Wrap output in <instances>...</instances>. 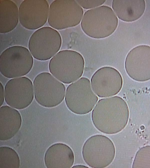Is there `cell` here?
<instances>
[{"label":"cell","instance_id":"cell-1","mask_svg":"<svg viewBox=\"0 0 150 168\" xmlns=\"http://www.w3.org/2000/svg\"><path fill=\"white\" fill-rule=\"evenodd\" d=\"M129 115L126 102L120 97L115 96L100 100L92 111L91 119L98 130L105 134H114L125 127Z\"/></svg>","mask_w":150,"mask_h":168},{"label":"cell","instance_id":"cell-2","mask_svg":"<svg viewBox=\"0 0 150 168\" xmlns=\"http://www.w3.org/2000/svg\"><path fill=\"white\" fill-rule=\"evenodd\" d=\"M117 18L112 9L102 5L86 11L81 22V28L90 37L97 39L108 37L115 31Z\"/></svg>","mask_w":150,"mask_h":168},{"label":"cell","instance_id":"cell-3","mask_svg":"<svg viewBox=\"0 0 150 168\" xmlns=\"http://www.w3.org/2000/svg\"><path fill=\"white\" fill-rule=\"evenodd\" d=\"M85 61L82 55L72 50L58 52L50 60L49 71L56 79L65 84L74 82L82 76Z\"/></svg>","mask_w":150,"mask_h":168},{"label":"cell","instance_id":"cell-4","mask_svg":"<svg viewBox=\"0 0 150 168\" xmlns=\"http://www.w3.org/2000/svg\"><path fill=\"white\" fill-rule=\"evenodd\" d=\"M115 148L112 141L101 134L93 136L84 143L82 155L85 162L94 168H103L109 166L113 160Z\"/></svg>","mask_w":150,"mask_h":168},{"label":"cell","instance_id":"cell-5","mask_svg":"<svg viewBox=\"0 0 150 168\" xmlns=\"http://www.w3.org/2000/svg\"><path fill=\"white\" fill-rule=\"evenodd\" d=\"M26 47L16 45L7 48L0 56V72L4 77L14 78L22 77L32 69L33 59Z\"/></svg>","mask_w":150,"mask_h":168},{"label":"cell","instance_id":"cell-6","mask_svg":"<svg viewBox=\"0 0 150 168\" xmlns=\"http://www.w3.org/2000/svg\"><path fill=\"white\" fill-rule=\"evenodd\" d=\"M89 80L82 77L67 87L65 101L68 109L77 114L83 115L91 111L98 98L93 90Z\"/></svg>","mask_w":150,"mask_h":168},{"label":"cell","instance_id":"cell-7","mask_svg":"<svg viewBox=\"0 0 150 168\" xmlns=\"http://www.w3.org/2000/svg\"><path fill=\"white\" fill-rule=\"evenodd\" d=\"M33 83L35 98L41 106L53 107L63 100L65 86L50 73L43 72L39 73L35 78Z\"/></svg>","mask_w":150,"mask_h":168},{"label":"cell","instance_id":"cell-8","mask_svg":"<svg viewBox=\"0 0 150 168\" xmlns=\"http://www.w3.org/2000/svg\"><path fill=\"white\" fill-rule=\"evenodd\" d=\"M83 15V8L75 0H56L50 4L48 23L52 28L61 30L79 25Z\"/></svg>","mask_w":150,"mask_h":168},{"label":"cell","instance_id":"cell-9","mask_svg":"<svg viewBox=\"0 0 150 168\" xmlns=\"http://www.w3.org/2000/svg\"><path fill=\"white\" fill-rule=\"evenodd\" d=\"M62 44L61 37L57 30L50 27H44L32 34L28 47L34 58L40 61H46L58 52Z\"/></svg>","mask_w":150,"mask_h":168},{"label":"cell","instance_id":"cell-10","mask_svg":"<svg viewBox=\"0 0 150 168\" xmlns=\"http://www.w3.org/2000/svg\"><path fill=\"white\" fill-rule=\"evenodd\" d=\"M4 91L6 103L18 109L27 107L34 98L32 82L29 78L25 76L9 80L5 85Z\"/></svg>","mask_w":150,"mask_h":168},{"label":"cell","instance_id":"cell-11","mask_svg":"<svg viewBox=\"0 0 150 168\" xmlns=\"http://www.w3.org/2000/svg\"><path fill=\"white\" fill-rule=\"evenodd\" d=\"M92 89L101 98L115 95L120 91L123 79L119 71L114 68L105 66L98 69L91 79Z\"/></svg>","mask_w":150,"mask_h":168},{"label":"cell","instance_id":"cell-12","mask_svg":"<svg viewBox=\"0 0 150 168\" xmlns=\"http://www.w3.org/2000/svg\"><path fill=\"white\" fill-rule=\"evenodd\" d=\"M125 66L128 75L133 80L144 82L150 80V46L142 45L132 49L126 58Z\"/></svg>","mask_w":150,"mask_h":168},{"label":"cell","instance_id":"cell-13","mask_svg":"<svg viewBox=\"0 0 150 168\" xmlns=\"http://www.w3.org/2000/svg\"><path fill=\"white\" fill-rule=\"evenodd\" d=\"M49 7L46 0H24L19 8V19L21 25L30 30L43 26L48 19Z\"/></svg>","mask_w":150,"mask_h":168},{"label":"cell","instance_id":"cell-14","mask_svg":"<svg viewBox=\"0 0 150 168\" xmlns=\"http://www.w3.org/2000/svg\"><path fill=\"white\" fill-rule=\"evenodd\" d=\"M44 162L47 168H70L74 163V156L71 149L67 145L57 143L46 150Z\"/></svg>","mask_w":150,"mask_h":168},{"label":"cell","instance_id":"cell-15","mask_svg":"<svg viewBox=\"0 0 150 168\" xmlns=\"http://www.w3.org/2000/svg\"><path fill=\"white\" fill-rule=\"evenodd\" d=\"M21 116L16 109L7 105L0 108V140L6 141L12 138L20 129Z\"/></svg>","mask_w":150,"mask_h":168},{"label":"cell","instance_id":"cell-16","mask_svg":"<svg viewBox=\"0 0 150 168\" xmlns=\"http://www.w3.org/2000/svg\"><path fill=\"white\" fill-rule=\"evenodd\" d=\"M112 8L118 18L126 22H132L139 19L146 8L144 0H113Z\"/></svg>","mask_w":150,"mask_h":168},{"label":"cell","instance_id":"cell-17","mask_svg":"<svg viewBox=\"0 0 150 168\" xmlns=\"http://www.w3.org/2000/svg\"><path fill=\"white\" fill-rule=\"evenodd\" d=\"M19 20V11L16 4L11 0H0V33L12 31L16 27Z\"/></svg>","mask_w":150,"mask_h":168},{"label":"cell","instance_id":"cell-18","mask_svg":"<svg viewBox=\"0 0 150 168\" xmlns=\"http://www.w3.org/2000/svg\"><path fill=\"white\" fill-rule=\"evenodd\" d=\"M20 160L16 152L11 147L0 148V168H19Z\"/></svg>","mask_w":150,"mask_h":168},{"label":"cell","instance_id":"cell-19","mask_svg":"<svg viewBox=\"0 0 150 168\" xmlns=\"http://www.w3.org/2000/svg\"><path fill=\"white\" fill-rule=\"evenodd\" d=\"M132 168H150V146L140 148L137 152Z\"/></svg>","mask_w":150,"mask_h":168},{"label":"cell","instance_id":"cell-20","mask_svg":"<svg viewBox=\"0 0 150 168\" xmlns=\"http://www.w3.org/2000/svg\"><path fill=\"white\" fill-rule=\"evenodd\" d=\"M76 1L82 8L91 9L102 6L106 0H76Z\"/></svg>","mask_w":150,"mask_h":168},{"label":"cell","instance_id":"cell-21","mask_svg":"<svg viewBox=\"0 0 150 168\" xmlns=\"http://www.w3.org/2000/svg\"><path fill=\"white\" fill-rule=\"evenodd\" d=\"M4 88L3 86L1 83H0V105L1 106L3 104L4 101L5 97L4 92Z\"/></svg>","mask_w":150,"mask_h":168},{"label":"cell","instance_id":"cell-22","mask_svg":"<svg viewBox=\"0 0 150 168\" xmlns=\"http://www.w3.org/2000/svg\"><path fill=\"white\" fill-rule=\"evenodd\" d=\"M72 168H88V167L82 165H77L72 167Z\"/></svg>","mask_w":150,"mask_h":168}]
</instances>
